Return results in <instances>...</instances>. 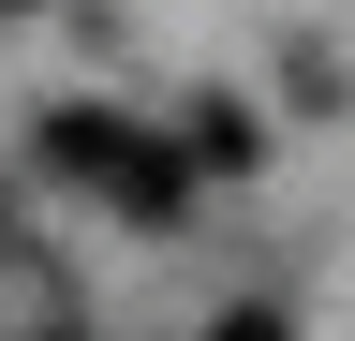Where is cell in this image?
<instances>
[{
  "label": "cell",
  "instance_id": "1",
  "mask_svg": "<svg viewBox=\"0 0 355 341\" xmlns=\"http://www.w3.org/2000/svg\"><path fill=\"white\" fill-rule=\"evenodd\" d=\"M44 163L89 178L119 223H178V208H193V149H163L148 119H119V104H60L44 119Z\"/></svg>",
  "mask_w": 355,
  "mask_h": 341
},
{
  "label": "cell",
  "instance_id": "2",
  "mask_svg": "<svg viewBox=\"0 0 355 341\" xmlns=\"http://www.w3.org/2000/svg\"><path fill=\"white\" fill-rule=\"evenodd\" d=\"M252 149H266V134H252V104H222V90H207V104H193V163H252Z\"/></svg>",
  "mask_w": 355,
  "mask_h": 341
},
{
  "label": "cell",
  "instance_id": "3",
  "mask_svg": "<svg viewBox=\"0 0 355 341\" xmlns=\"http://www.w3.org/2000/svg\"><path fill=\"white\" fill-rule=\"evenodd\" d=\"M207 341H296V326H282V312H222Z\"/></svg>",
  "mask_w": 355,
  "mask_h": 341
}]
</instances>
